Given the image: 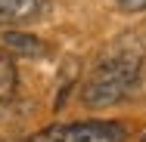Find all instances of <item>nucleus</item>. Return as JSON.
<instances>
[{
  "mask_svg": "<svg viewBox=\"0 0 146 142\" xmlns=\"http://www.w3.org/2000/svg\"><path fill=\"white\" fill-rule=\"evenodd\" d=\"M127 130L118 120H78V124H59L50 127L31 142H124Z\"/></svg>",
  "mask_w": 146,
  "mask_h": 142,
  "instance_id": "f03ea898",
  "label": "nucleus"
},
{
  "mask_svg": "<svg viewBox=\"0 0 146 142\" xmlns=\"http://www.w3.org/2000/svg\"><path fill=\"white\" fill-rule=\"evenodd\" d=\"M3 46L9 53H19V56H44V43L37 37H31V34H22V31H6Z\"/></svg>",
  "mask_w": 146,
  "mask_h": 142,
  "instance_id": "20e7f679",
  "label": "nucleus"
},
{
  "mask_svg": "<svg viewBox=\"0 0 146 142\" xmlns=\"http://www.w3.org/2000/svg\"><path fill=\"white\" fill-rule=\"evenodd\" d=\"M143 142H146V133H143Z\"/></svg>",
  "mask_w": 146,
  "mask_h": 142,
  "instance_id": "0eeeda50",
  "label": "nucleus"
},
{
  "mask_svg": "<svg viewBox=\"0 0 146 142\" xmlns=\"http://www.w3.org/2000/svg\"><path fill=\"white\" fill-rule=\"evenodd\" d=\"M124 12H143L146 9V0H115Z\"/></svg>",
  "mask_w": 146,
  "mask_h": 142,
  "instance_id": "423d86ee",
  "label": "nucleus"
},
{
  "mask_svg": "<svg viewBox=\"0 0 146 142\" xmlns=\"http://www.w3.org/2000/svg\"><path fill=\"white\" fill-rule=\"evenodd\" d=\"M16 84H19V77H16V62L9 56H0V102H9V99L16 96Z\"/></svg>",
  "mask_w": 146,
  "mask_h": 142,
  "instance_id": "39448f33",
  "label": "nucleus"
},
{
  "mask_svg": "<svg viewBox=\"0 0 146 142\" xmlns=\"http://www.w3.org/2000/svg\"><path fill=\"white\" fill-rule=\"evenodd\" d=\"M143 53H146V43H131L127 37H121V43L96 62V68L90 71L87 84L81 86L84 105H90V108L118 105L134 90L137 77H140Z\"/></svg>",
  "mask_w": 146,
  "mask_h": 142,
  "instance_id": "f257e3e1",
  "label": "nucleus"
},
{
  "mask_svg": "<svg viewBox=\"0 0 146 142\" xmlns=\"http://www.w3.org/2000/svg\"><path fill=\"white\" fill-rule=\"evenodd\" d=\"M44 0H0V22H28L37 19Z\"/></svg>",
  "mask_w": 146,
  "mask_h": 142,
  "instance_id": "7ed1b4c3",
  "label": "nucleus"
}]
</instances>
